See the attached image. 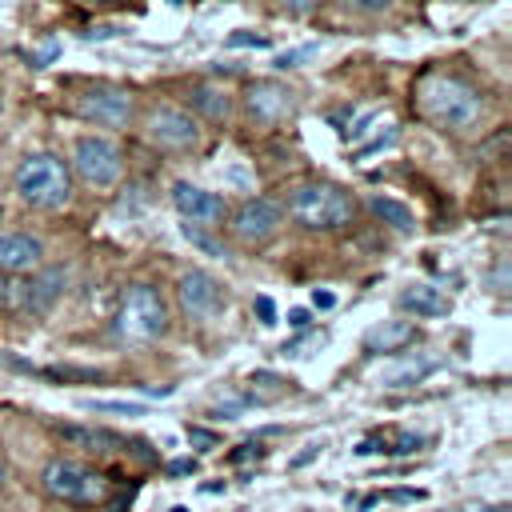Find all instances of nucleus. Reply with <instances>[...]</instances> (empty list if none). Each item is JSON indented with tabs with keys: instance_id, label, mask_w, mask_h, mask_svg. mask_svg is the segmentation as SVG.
Here are the masks:
<instances>
[{
	"instance_id": "37998d69",
	"label": "nucleus",
	"mask_w": 512,
	"mask_h": 512,
	"mask_svg": "<svg viewBox=\"0 0 512 512\" xmlns=\"http://www.w3.org/2000/svg\"><path fill=\"white\" fill-rule=\"evenodd\" d=\"M0 112H4V92H0Z\"/></svg>"
},
{
	"instance_id": "dca6fc26",
	"label": "nucleus",
	"mask_w": 512,
	"mask_h": 512,
	"mask_svg": "<svg viewBox=\"0 0 512 512\" xmlns=\"http://www.w3.org/2000/svg\"><path fill=\"white\" fill-rule=\"evenodd\" d=\"M408 344H416V324L412 320H380L364 332V352L372 356H400Z\"/></svg>"
},
{
	"instance_id": "f257e3e1",
	"label": "nucleus",
	"mask_w": 512,
	"mask_h": 512,
	"mask_svg": "<svg viewBox=\"0 0 512 512\" xmlns=\"http://www.w3.org/2000/svg\"><path fill=\"white\" fill-rule=\"evenodd\" d=\"M412 96H416V112L428 124H436L440 132H472L488 116L484 88L472 76L456 72V68H428V72H420Z\"/></svg>"
},
{
	"instance_id": "f3484780",
	"label": "nucleus",
	"mask_w": 512,
	"mask_h": 512,
	"mask_svg": "<svg viewBox=\"0 0 512 512\" xmlns=\"http://www.w3.org/2000/svg\"><path fill=\"white\" fill-rule=\"evenodd\" d=\"M396 304H400L404 312H412L416 320H436V316H448V312H452V300H448L440 288H432V284H412V288H404V292L396 296Z\"/></svg>"
},
{
	"instance_id": "72a5a7b5",
	"label": "nucleus",
	"mask_w": 512,
	"mask_h": 512,
	"mask_svg": "<svg viewBox=\"0 0 512 512\" xmlns=\"http://www.w3.org/2000/svg\"><path fill=\"white\" fill-rule=\"evenodd\" d=\"M308 324H312V312H308V308H292V312H288V328L308 332Z\"/></svg>"
},
{
	"instance_id": "5701e85b",
	"label": "nucleus",
	"mask_w": 512,
	"mask_h": 512,
	"mask_svg": "<svg viewBox=\"0 0 512 512\" xmlns=\"http://www.w3.org/2000/svg\"><path fill=\"white\" fill-rule=\"evenodd\" d=\"M396 140H400V128H388L384 136H376V140H368L364 148H356V152H352V160H364V156H376V152H384V148H392Z\"/></svg>"
},
{
	"instance_id": "2f4dec72",
	"label": "nucleus",
	"mask_w": 512,
	"mask_h": 512,
	"mask_svg": "<svg viewBox=\"0 0 512 512\" xmlns=\"http://www.w3.org/2000/svg\"><path fill=\"white\" fill-rule=\"evenodd\" d=\"M196 468H200V460H196V456H180V460H172V464H168V476H192Z\"/></svg>"
},
{
	"instance_id": "423d86ee",
	"label": "nucleus",
	"mask_w": 512,
	"mask_h": 512,
	"mask_svg": "<svg viewBox=\"0 0 512 512\" xmlns=\"http://www.w3.org/2000/svg\"><path fill=\"white\" fill-rule=\"evenodd\" d=\"M68 168H72V176H76L84 188L108 192V188H116V180L124 176V152L116 148V140L88 132V136H80V140L72 144V164H68Z\"/></svg>"
},
{
	"instance_id": "7c9ffc66",
	"label": "nucleus",
	"mask_w": 512,
	"mask_h": 512,
	"mask_svg": "<svg viewBox=\"0 0 512 512\" xmlns=\"http://www.w3.org/2000/svg\"><path fill=\"white\" fill-rule=\"evenodd\" d=\"M316 8H320V0H280V12H288V16H308Z\"/></svg>"
},
{
	"instance_id": "9d476101",
	"label": "nucleus",
	"mask_w": 512,
	"mask_h": 512,
	"mask_svg": "<svg viewBox=\"0 0 512 512\" xmlns=\"http://www.w3.org/2000/svg\"><path fill=\"white\" fill-rule=\"evenodd\" d=\"M72 112L96 128H128L132 120V96L120 84H84L72 96Z\"/></svg>"
},
{
	"instance_id": "cd10ccee",
	"label": "nucleus",
	"mask_w": 512,
	"mask_h": 512,
	"mask_svg": "<svg viewBox=\"0 0 512 512\" xmlns=\"http://www.w3.org/2000/svg\"><path fill=\"white\" fill-rule=\"evenodd\" d=\"M252 312L260 316V324H264V328H272V324H276V304H272L268 296H256V300H252Z\"/></svg>"
},
{
	"instance_id": "c756f323",
	"label": "nucleus",
	"mask_w": 512,
	"mask_h": 512,
	"mask_svg": "<svg viewBox=\"0 0 512 512\" xmlns=\"http://www.w3.org/2000/svg\"><path fill=\"white\" fill-rule=\"evenodd\" d=\"M228 48H268V36H252V32H236V36H228Z\"/></svg>"
},
{
	"instance_id": "4c0bfd02",
	"label": "nucleus",
	"mask_w": 512,
	"mask_h": 512,
	"mask_svg": "<svg viewBox=\"0 0 512 512\" xmlns=\"http://www.w3.org/2000/svg\"><path fill=\"white\" fill-rule=\"evenodd\" d=\"M372 120H376V116H372V112H368V116H364V120H356V124H352V140H356V136H364V132H368V124H372Z\"/></svg>"
},
{
	"instance_id": "ddd939ff",
	"label": "nucleus",
	"mask_w": 512,
	"mask_h": 512,
	"mask_svg": "<svg viewBox=\"0 0 512 512\" xmlns=\"http://www.w3.org/2000/svg\"><path fill=\"white\" fill-rule=\"evenodd\" d=\"M44 264V240L32 232H4L0 236V272L28 276Z\"/></svg>"
},
{
	"instance_id": "bb28decb",
	"label": "nucleus",
	"mask_w": 512,
	"mask_h": 512,
	"mask_svg": "<svg viewBox=\"0 0 512 512\" xmlns=\"http://www.w3.org/2000/svg\"><path fill=\"white\" fill-rule=\"evenodd\" d=\"M316 52V44H304V48H292V52H280L276 56V68H296L300 60H308Z\"/></svg>"
},
{
	"instance_id": "ea45409f",
	"label": "nucleus",
	"mask_w": 512,
	"mask_h": 512,
	"mask_svg": "<svg viewBox=\"0 0 512 512\" xmlns=\"http://www.w3.org/2000/svg\"><path fill=\"white\" fill-rule=\"evenodd\" d=\"M4 480H8V468H4V460H0V488H4Z\"/></svg>"
},
{
	"instance_id": "b1692460",
	"label": "nucleus",
	"mask_w": 512,
	"mask_h": 512,
	"mask_svg": "<svg viewBox=\"0 0 512 512\" xmlns=\"http://www.w3.org/2000/svg\"><path fill=\"white\" fill-rule=\"evenodd\" d=\"M264 444L260 440H248V444H240L236 452H228V464H248V460H264Z\"/></svg>"
},
{
	"instance_id": "58836bf2",
	"label": "nucleus",
	"mask_w": 512,
	"mask_h": 512,
	"mask_svg": "<svg viewBox=\"0 0 512 512\" xmlns=\"http://www.w3.org/2000/svg\"><path fill=\"white\" fill-rule=\"evenodd\" d=\"M484 512H512L508 504H496V508H484Z\"/></svg>"
},
{
	"instance_id": "aec40b11",
	"label": "nucleus",
	"mask_w": 512,
	"mask_h": 512,
	"mask_svg": "<svg viewBox=\"0 0 512 512\" xmlns=\"http://www.w3.org/2000/svg\"><path fill=\"white\" fill-rule=\"evenodd\" d=\"M432 368H436V360H408L404 368H396V372L384 380V388H412V384H420Z\"/></svg>"
},
{
	"instance_id": "f03ea898",
	"label": "nucleus",
	"mask_w": 512,
	"mask_h": 512,
	"mask_svg": "<svg viewBox=\"0 0 512 512\" xmlns=\"http://www.w3.org/2000/svg\"><path fill=\"white\" fill-rule=\"evenodd\" d=\"M280 204H284V216L304 232H340L356 216L352 192L336 180H300L288 188Z\"/></svg>"
},
{
	"instance_id": "e433bc0d",
	"label": "nucleus",
	"mask_w": 512,
	"mask_h": 512,
	"mask_svg": "<svg viewBox=\"0 0 512 512\" xmlns=\"http://www.w3.org/2000/svg\"><path fill=\"white\" fill-rule=\"evenodd\" d=\"M312 304H316V308H332V304H336V296H332V292H320V288H316V292H312Z\"/></svg>"
},
{
	"instance_id": "c9c22d12",
	"label": "nucleus",
	"mask_w": 512,
	"mask_h": 512,
	"mask_svg": "<svg viewBox=\"0 0 512 512\" xmlns=\"http://www.w3.org/2000/svg\"><path fill=\"white\" fill-rule=\"evenodd\" d=\"M116 32H120L116 24H100V28H88L84 36H88V40H108V36H116Z\"/></svg>"
},
{
	"instance_id": "f8f14e48",
	"label": "nucleus",
	"mask_w": 512,
	"mask_h": 512,
	"mask_svg": "<svg viewBox=\"0 0 512 512\" xmlns=\"http://www.w3.org/2000/svg\"><path fill=\"white\" fill-rule=\"evenodd\" d=\"M172 208L192 228H220L224 216H228V200L224 196H216V192H208L200 184H188V180L172 184Z\"/></svg>"
},
{
	"instance_id": "4be33fe9",
	"label": "nucleus",
	"mask_w": 512,
	"mask_h": 512,
	"mask_svg": "<svg viewBox=\"0 0 512 512\" xmlns=\"http://www.w3.org/2000/svg\"><path fill=\"white\" fill-rule=\"evenodd\" d=\"M88 412H112V416H144V404H124V400H84Z\"/></svg>"
},
{
	"instance_id": "0eeeda50",
	"label": "nucleus",
	"mask_w": 512,
	"mask_h": 512,
	"mask_svg": "<svg viewBox=\"0 0 512 512\" xmlns=\"http://www.w3.org/2000/svg\"><path fill=\"white\" fill-rule=\"evenodd\" d=\"M144 140L160 152H196L204 132H200V120L196 112L180 108V104H152L144 112V124H140Z\"/></svg>"
},
{
	"instance_id": "39448f33",
	"label": "nucleus",
	"mask_w": 512,
	"mask_h": 512,
	"mask_svg": "<svg viewBox=\"0 0 512 512\" xmlns=\"http://www.w3.org/2000/svg\"><path fill=\"white\" fill-rule=\"evenodd\" d=\"M40 488L52 500L72 504V508H96L108 496V480L92 464H84L76 456H52L44 464V472H40Z\"/></svg>"
},
{
	"instance_id": "a878e982",
	"label": "nucleus",
	"mask_w": 512,
	"mask_h": 512,
	"mask_svg": "<svg viewBox=\"0 0 512 512\" xmlns=\"http://www.w3.org/2000/svg\"><path fill=\"white\" fill-rule=\"evenodd\" d=\"M320 452H324V440H312V444H304V448H300V452H296V456L288 460V468L296 472V468H304V464H312V460H316Z\"/></svg>"
},
{
	"instance_id": "4468645a",
	"label": "nucleus",
	"mask_w": 512,
	"mask_h": 512,
	"mask_svg": "<svg viewBox=\"0 0 512 512\" xmlns=\"http://www.w3.org/2000/svg\"><path fill=\"white\" fill-rule=\"evenodd\" d=\"M56 436L68 448H80L88 456H112V452H128V440L112 428H92V424H56Z\"/></svg>"
},
{
	"instance_id": "9b49d317",
	"label": "nucleus",
	"mask_w": 512,
	"mask_h": 512,
	"mask_svg": "<svg viewBox=\"0 0 512 512\" xmlns=\"http://www.w3.org/2000/svg\"><path fill=\"white\" fill-rule=\"evenodd\" d=\"M244 120L256 128H276L296 112V92L284 80H252L248 92L240 96Z\"/></svg>"
},
{
	"instance_id": "f704fd0d",
	"label": "nucleus",
	"mask_w": 512,
	"mask_h": 512,
	"mask_svg": "<svg viewBox=\"0 0 512 512\" xmlns=\"http://www.w3.org/2000/svg\"><path fill=\"white\" fill-rule=\"evenodd\" d=\"M424 492L420 488H396V492H384L380 500H396V504H412V500H420Z\"/></svg>"
},
{
	"instance_id": "c85d7f7f",
	"label": "nucleus",
	"mask_w": 512,
	"mask_h": 512,
	"mask_svg": "<svg viewBox=\"0 0 512 512\" xmlns=\"http://www.w3.org/2000/svg\"><path fill=\"white\" fill-rule=\"evenodd\" d=\"M184 432H188V440H192V444H200V448H216V444H220V436H216V432H208V428H200V424H188Z\"/></svg>"
},
{
	"instance_id": "20e7f679",
	"label": "nucleus",
	"mask_w": 512,
	"mask_h": 512,
	"mask_svg": "<svg viewBox=\"0 0 512 512\" xmlns=\"http://www.w3.org/2000/svg\"><path fill=\"white\" fill-rule=\"evenodd\" d=\"M168 300L160 296L156 284H128L120 292V304H116V316H112V332L124 340V344H152L160 336H168Z\"/></svg>"
},
{
	"instance_id": "412c9836",
	"label": "nucleus",
	"mask_w": 512,
	"mask_h": 512,
	"mask_svg": "<svg viewBox=\"0 0 512 512\" xmlns=\"http://www.w3.org/2000/svg\"><path fill=\"white\" fill-rule=\"evenodd\" d=\"M0 312H24V276L0 272Z\"/></svg>"
},
{
	"instance_id": "6e6552de",
	"label": "nucleus",
	"mask_w": 512,
	"mask_h": 512,
	"mask_svg": "<svg viewBox=\"0 0 512 512\" xmlns=\"http://www.w3.org/2000/svg\"><path fill=\"white\" fill-rule=\"evenodd\" d=\"M284 228V204L276 196H248L228 216V232L240 248H264Z\"/></svg>"
},
{
	"instance_id": "393cba45",
	"label": "nucleus",
	"mask_w": 512,
	"mask_h": 512,
	"mask_svg": "<svg viewBox=\"0 0 512 512\" xmlns=\"http://www.w3.org/2000/svg\"><path fill=\"white\" fill-rule=\"evenodd\" d=\"M352 12H360V16H380V12H388L396 0H344Z\"/></svg>"
},
{
	"instance_id": "473e14b6",
	"label": "nucleus",
	"mask_w": 512,
	"mask_h": 512,
	"mask_svg": "<svg viewBox=\"0 0 512 512\" xmlns=\"http://www.w3.org/2000/svg\"><path fill=\"white\" fill-rule=\"evenodd\" d=\"M488 280H492V292H508V260H500Z\"/></svg>"
},
{
	"instance_id": "2eb2a0df",
	"label": "nucleus",
	"mask_w": 512,
	"mask_h": 512,
	"mask_svg": "<svg viewBox=\"0 0 512 512\" xmlns=\"http://www.w3.org/2000/svg\"><path fill=\"white\" fill-rule=\"evenodd\" d=\"M64 284H68L64 268H44L40 264L32 276H24V316H44L60 300Z\"/></svg>"
},
{
	"instance_id": "6ab92c4d",
	"label": "nucleus",
	"mask_w": 512,
	"mask_h": 512,
	"mask_svg": "<svg viewBox=\"0 0 512 512\" xmlns=\"http://www.w3.org/2000/svg\"><path fill=\"white\" fill-rule=\"evenodd\" d=\"M368 208H372V216L384 220L388 228H396V232H412V208H408V204H400V200H392V196H372Z\"/></svg>"
},
{
	"instance_id": "a211bd4d",
	"label": "nucleus",
	"mask_w": 512,
	"mask_h": 512,
	"mask_svg": "<svg viewBox=\"0 0 512 512\" xmlns=\"http://www.w3.org/2000/svg\"><path fill=\"white\" fill-rule=\"evenodd\" d=\"M192 108H196L204 120H212V124H224V120L232 116V96H228L224 88H212V84H196V88H192Z\"/></svg>"
},
{
	"instance_id": "1a4fd4ad",
	"label": "nucleus",
	"mask_w": 512,
	"mask_h": 512,
	"mask_svg": "<svg viewBox=\"0 0 512 512\" xmlns=\"http://www.w3.org/2000/svg\"><path fill=\"white\" fill-rule=\"evenodd\" d=\"M176 308H180L184 320L208 324V320L224 316V308H228V288H224L212 272L188 268V272H180V280H176Z\"/></svg>"
},
{
	"instance_id": "79ce46f5",
	"label": "nucleus",
	"mask_w": 512,
	"mask_h": 512,
	"mask_svg": "<svg viewBox=\"0 0 512 512\" xmlns=\"http://www.w3.org/2000/svg\"><path fill=\"white\" fill-rule=\"evenodd\" d=\"M172 512H188V508H184V504H176V508H172Z\"/></svg>"
},
{
	"instance_id": "7ed1b4c3",
	"label": "nucleus",
	"mask_w": 512,
	"mask_h": 512,
	"mask_svg": "<svg viewBox=\"0 0 512 512\" xmlns=\"http://www.w3.org/2000/svg\"><path fill=\"white\" fill-rule=\"evenodd\" d=\"M12 188H16L20 204H28L36 212H56L72 200V168L56 152H32L16 164Z\"/></svg>"
},
{
	"instance_id": "a19ab883",
	"label": "nucleus",
	"mask_w": 512,
	"mask_h": 512,
	"mask_svg": "<svg viewBox=\"0 0 512 512\" xmlns=\"http://www.w3.org/2000/svg\"><path fill=\"white\" fill-rule=\"evenodd\" d=\"M80 4H96L100 8V4H116V0H80Z\"/></svg>"
}]
</instances>
